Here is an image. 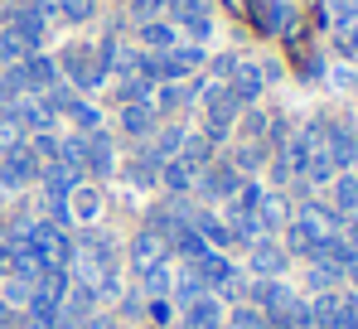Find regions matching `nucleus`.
Masks as SVG:
<instances>
[{"mask_svg":"<svg viewBox=\"0 0 358 329\" xmlns=\"http://www.w3.org/2000/svg\"><path fill=\"white\" fill-rule=\"evenodd\" d=\"M68 276L78 286H87L97 300H117L121 295V247L112 232L102 227H83V237H73V262Z\"/></svg>","mask_w":358,"mask_h":329,"instance_id":"f257e3e1","label":"nucleus"},{"mask_svg":"<svg viewBox=\"0 0 358 329\" xmlns=\"http://www.w3.org/2000/svg\"><path fill=\"white\" fill-rule=\"evenodd\" d=\"M189 267L203 276V290L218 295V300H242V295H247V281H252V276L242 272L228 252H203V257L189 262Z\"/></svg>","mask_w":358,"mask_h":329,"instance_id":"f03ea898","label":"nucleus"},{"mask_svg":"<svg viewBox=\"0 0 358 329\" xmlns=\"http://www.w3.org/2000/svg\"><path fill=\"white\" fill-rule=\"evenodd\" d=\"M199 102H203V121H208V126H203V136H208L213 146H223V141H228V131L238 126V111L242 107L233 102V92H228L223 83H208V88L199 92Z\"/></svg>","mask_w":358,"mask_h":329,"instance_id":"7ed1b4c3","label":"nucleus"},{"mask_svg":"<svg viewBox=\"0 0 358 329\" xmlns=\"http://www.w3.org/2000/svg\"><path fill=\"white\" fill-rule=\"evenodd\" d=\"M59 73H68V88H83V92L107 88V73L97 68L92 44H68V49L59 54Z\"/></svg>","mask_w":358,"mask_h":329,"instance_id":"20e7f679","label":"nucleus"},{"mask_svg":"<svg viewBox=\"0 0 358 329\" xmlns=\"http://www.w3.org/2000/svg\"><path fill=\"white\" fill-rule=\"evenodd\" d=\"M155 58V83H189L203 68V44H175L170 54H150Z\"/></svg>","mask_w":358,"mask_h":329,"instance_id":"39448f33","label":"nucleus"},{"mask_svg":"<svg viewBox=\"0 0 358 329\" xmlns=\"http://www.w3.org/2000/svg\"><path fill=\"white\" fill-rule=\"evenodd\" d=\"M242 189V174L233 160H213L199 169V184H194V194L203 199V204H228L233 194Z\"/></svg>","mask_w":358,"mask_h":329,"instance_id":"423d86ee","label":"nucleus"},{"mask_svg":"<svg viewBox=\"0 0 358 329\" xmlns=\"http://www.w3.org/2000/svg\"><path fill=\"white\" fill-rule=\"evenodd\" d=\"M39 179V160L29 155V141L20 146V150H5L0 155V194H20V189H29Z\"/></svg>","mask_w":358,"mask_h":329,"instance_id":"0eeeda50","label":"nucleus"},{"mask_svg":"<svg viewBox=\"0 0 358 329\" xmlns=\"http://www.w3.org/2000/svg\"><path fill=\"white\" fill-rule=\"evenodd\" d=\"M15 73H20V83H24V92H34V97H44L49 88H59L63 73H59V58L49 54H29L15 63Z\"/></svg>","mask_w":358,"mask_h":329,"instance_id":"6e6552de","label":"nucleus"},{"mask_svg":"<svg viewBox=\"0 0 358 329\" xmlns=\"http://www.w3.org/2000/svg\"><path fill=\"white\" fill-rule=\"evenodd\" d=\"M324 155L334 169H358V131L349 121H324Z\"/></svg>","mask_w":358,"mask_h":329,"instance_id":"1a4fd4ad","label":"nucleus"},{"mask_svg":"<svg viewBox=\"0 0 358 329\" xmlns=\"http://www.w3.org/2000/svg\"><path fill=\"white\" fill-rule=\"evenodd\" d=\"M286 267H291V252L276 237H257L247 247V272L252 276H286Z\"/></svg>","mask_w":358,"mask_h":329,"instance_id":"9d476101","label":"nucleus"},{"mask_svg":"<svg viewBox=\"0 0 358 329\" xmlns=\"http://www.w3.org/2000/svg\"><path fill=\"white\" fill-rule=\"evenodd\" d=\"M223 88L233 92V102H238V107H257V97H262V88H266V73H262V63L238 58V68H233V78H228Z\"/></svg>","mask_w":358,"mask_h":329,"instance_id":"9b49d317","label":"nucleus"},{"mask_svg":"<svg viewBox=\"0 0 358 329\" xmlns=\"http://www.w3.org/2000/svg\"><path fill=\"white\" fill-rule=\"evenodd\" d=\"M83 174H92V179H112V174H117V146H112V136H107V131H87Z\"/></svg>","mask_w":358,"mask_h":329,"instance_id":"f8f14e48","label":"nucleus"},{"mask_svg":"<svg viewBox=\"0 0 358 329\" xmlns=\"http://www.w3.org/2000/svg\"><path fill=\"white\" fill-rule=\"evenodd\" d=\"M0 111H5V116H10L24 136H39V131H49V126H54V116L44 111V102H39L34 92H20L10 107H0Z\"/></svg>","mask_w":358,"mask_h":329,"instance_id":"ddd939ff","label":"nucleus"},{"mask_svg":"<svg viewBox=\"0 0 358 329\" xmlns=\"http://www.w3.org/2000/svg\"><path fill=\"white\" fill-rule=\"evenodd\" d=\"M170 24L189 29L194 44L213 34V15H208V0H170Z\"/></svg>","mask_w":358,"mask_h":329,"instance_id":"4468645a","label":"nucleus"},{"mask_svg":"<svg viewBox=\"0 0 358 329\" xmlns=\"http://www.w3.org/2000/svg\"><path fill=\"white\" fill-rule=\"evenodd\" d=\"M228 325V310H223V300L218 295H199L194 305H184L179 310V329H223Z\"/></svg>","mask_w":358,"mask_h":329,"instance_id":"2eb2a0df","label":"nucleus"},{"mask_svg":"<svg viewBox=\"0 0 358 329\" xmlns=\"http://www.w3.org/2000/svg\"><path fill=\"white\" fill-rule=\"evenodd\" d=\"M286 223H291V199L281 189H266L257 199V227H262V237H276Z\"/></svg>","mask_w":358,"mask_h":329,"instance_id":"dca6fc26","label":"nucleus"},{"mask_svg":"<svg viewBox=\"0 0 358 329\" xmlns=\"http://www.w3.org/2000/svg\"><path fill=\"white\" fill-rule=\"evenodd\" d=\"M155 262H170V247H165L150 227H141V232L131 237V272L141 276V272H150Z\"/></svg>","mask_w":358,"mask_h":329,"instance_id":"f3484780","label":"nucleus"},{"mask_svg":"<svg viewBox=\"0 0 358 329\" xmlns=\"http://www.w3.org/2000/svg\"><path fill=\"white\" fill-rule=\"evenodd\" d=\"M39 179H44V199H68L78 184H83V169H73V164H39Z\"/></svg>","mask_w":358,"mask_h":329,"instance_id":"a211bd4d","label":"nucleus"},{"mask_svg":"<svg viewBox=\"0 0 358 329\" xmlns=\"http://www.w3.org/2000/svg\"><path fill=\"white\" fill-rule=\"evenodd\" d=\"M194 227H199V237H203L213 252H228V247H233V227H228V218H223V214L199 209V214H194Z\"/></svg>","mask_w":358,"mask_h":329,"instance_id":"6ab92c4d","label":"nucleus"},{"mask_svg":"<svg viewBox=\"0 0 358 329\" xmlns=\"http://www.w3.org/2000/svg\"><path fill=\"white\" fill-rule=\"evenodd\" d=\"M324 204H329L334 214H344V218L358 214V174L354 169H339V174L329 179V199H324Z\"/></svg>","mask_w":358,"mask_h":329,"instance_id":"aec40b11","label":"nucleus"},{"mask_svg":"<svg viewBox=\"0 0 358 329\" xmlns=\"http://www.w3.org/2000/svg\"><path fill=\"white\" fill-rule=\"evenodd\" d=\"M160 184H165V194H194V184H199V169L184 160V155H175V160L160 164Z\"/></svg>","mask_w":358,"mask_h":329,"instance_id":"412c9836","label":"nucleus"},{"mask_svg":"<svg viewBox=\"0 0 358 329\" xmlns=\"http://www.w3.org/2000/svg\"><path fill=\"white\" fill-rule=\"evenodd\" d=\"M184 126H160V131H150V146L141 150V155H150L155 164H165V160H175L179 155V146H184Z\"/></svg>","mask_w":358,"mask_h":329,"instance_id":"4be33fe9","label":"nucleus"},{"mask_svg":"<svg viewBox=\"0 0 358 329\" xmlns=\"http://www.w3.org/2000/svg\"><path fill=\"white\" fill-rule=\"evenodd\" d=\"M150 131H155V107H150V102L121 107V136H131V141H150Z\"/></svg>","mask_w":358,"mask_h":329,"instance_id":"5701e85b","label":"nucleus"},{"mask_svg":"<svg viewBox=\"0 0 358 329\" xmlns=\"http://www.w3.org/2000/svg\"><path fill=\"white\" fill-rule=\"evenodd\" d=\"M141 44H145V54H170L179 44V29L170 20H150V24H141Z\"/></svg>","mask_w":358,"mask_h":329,"instance_id":"b1692460","label":"nucleus"},{"mask_svg":"<svg viewBox=\"0 0 358 329\" xmlns=\"http://www.w3.org/2000/svg\"><path fill=\"white\" fill-rule=\"evenodd\" d=\"M199 295H203V276H199L194 267H189V262H184V267L175 272V286H170V300H175L179 310H184V305H194Z\"/></svg>","mask_w":358,"mask_h":329,"instance_id":"393cba45","label":"nucleus"},{"mask_svg":"<svg viewBox=\"0 0 358 329\" xmlns=\"http://www.w3.org/2000/svg\"><path fill=\"white\" fill-rule=\"evenodd\" d=\"M136 281H141L145 300H155V295H170V286H175V267H170V262H155L150 272H141Z\"/></svg>","mask_w":358,"mask_h":329,"instance_id":"a878e982","label":"nucleus"},{"mask_svg":"<svg viewBox=\"0 0 358 329\" xmlns=\"http://www.w3.org/2000/svg\"><path fill=\"white\" fill-rule=\"evenodd\" d=\"M68 209H73V223H92L97 214H102V199H97V189L78 184V189L68 194Z\"/></svg>","mask_w":358,"mask_h":329,"instance_id":"bb28decb","label":"nucleus"},{"mask_svg":"<svg viewBox=\"0 0 358 329\" xmlns=\"http://www.w3.org/2000/svg\"><path fill=\"white\" fill-rule=\"evenodd\" d=\"M150 92H155V83L150 78H117V107H136V102H150Z\"/></svg>","mask_w":358,"mask_h":329,"instance_id":"cd10ccee","label":"nucleus"},{"mask_svg":"<svg viewBox=\"0 0 358 329\" xmlns=\"http://www.w3.org/2000/svg\"><path fill=\"white\" fill-rule=\"evenodd\" d=\"M34 49H29V39L20 34V29H0V68H10V63H20V58H29Z\"/></svg>","mask_w":358,"mask_h":329,"instance_id":"c85d7f7f","label":"nucleus"},{"mask_svg":"<svg viewBox=\"0 0 358 329\" xmlns=\"http://www.w3.org/2000/svg\"><path fill=\"white\" fill-rule=\"evenodd\" d=\"M126 179L136 189H155L160 184V164L150 160V155H136V160H126Z\"/></svg>","mask_w":358,"mask_h":329,"instance_id":"c756f323","label":"nucleus"},{"mask_svg":"<svg viewBox=\"0 0 358 329\" xmlns=\"http://www.w3.org/2000/svg\"><path fill=\"white\" fill-rule=\"evenodd\" d=\"M344 281V272H334V267H320V262H305V290L310 295H320V290H334Z\"/></svg>","mask_w":358,"mask_h":329,"instance_id":"7c9ffc66","label":"nucleus"},{"mask_svg":"<svg viewBox=\"0 0 358 329\" xmlns=\"http://www.w3.org/2000/svg\"><path fill=\"white\" fill-rule=\"evenodd\" d=\"M228 325H233V329H271V320H266L257 305L238 300V305H233V315H228Z\"/></svg>","mask_w":358,"mask_h":329,"instance_id":"2f4dec72","label":"nucleus"},{"mask_svg":"<svg viewBox=\"0 0 358 329\" xmlns=\"http://www.w3.org/2000/svg\"><path fill=\"white\" fill-rule=\"evenodd\" d=\"M68 121H73V126H78L83 136H87V131H102V111L92 107V102H83V97L73 102V111H68Z\"/></svg>","mask_w":358,"mask_h":329,"instance_id":"473e14b6","label":"nucleus"},{"mask_svg":"<svg viewBox=\"0 0 358 329\" xmlns=\"http://www.w3.org/2000/svg\"><path fill=\"white\" fill-rule=\"evenodd\" d=\"M54 10H59L68 24H83V20L97 15V0H54Z\"/></svg>","mask_w":358,"mask_h":329,"instance_id":"72a5a7b5","label":"nucleus"},{"mask_svg":"<svg viewBox=\"0 0 358 329\" xmlns=\"http://www.w3.org/2000/svg\"><path fill=\"white\" fill-rule=\"evenodd\" d=\"M29 155H34L39 164H54V160H59V136H49V131H39V136L29 141Z\"/></svg>","mask_w":358,"mask_h":329,"instance_id":"f704fd0d","label":"nucleus"},{"mask_svg":"<svg viewBox=\"0 0 358 329\" xmlns=\"http://www.w3.org/2000/svg\"><path fill=\"white\" fill-rule=\"evenodd\" d=\"M262 5H266V10H262V24H266V29H286V24H291V5H286V0H262Z\"/></svg>","mask_w":358,"mask_h":329,"instance_id":"c9c22d12","label":"nucleus"},{"mask_svg":"<svg viewBox=\"0 0 358 329\" xmlns=\"http://www.w3.org/2000/svg\"><path fill=\"white\" fill-rule=\"evenodd\" d=\"M20 92H24V83H20V73H15V63H10V68L0 73V107H10V102H15Z\"/></svg>","mask_w":358,"mask_h":329,"instance_id":"e433bc0d","label":"nucleus"},{"mask_svg":"<svg viewBox=\"0 0 358 329\" xmlns=\"http://www.w3.org/2000/svg\"><path fill=\"white\" fill-rule=\"evenodd\" d=\"M20 146H24V131L0 111V155H5V150H20Z\"/></svg>","mask_w":358,"mask_h":329,"instance_id":"4c0bfd02","label":"nucleus"},{"mask_svg":"<svg viewBox=\"0 0 358 329\" xmlns=\"http://www.w3.org/2000/svg\"><path fill=\"white\" fill-rule=\"evenodd\" d=\"M160 10H170V0H131V15H136L141 24L160 20Z\"/></svg>","mask_w":358,"mask_h":329,"instance_id":"58836bf2","label":"nucleus"},{"mask_svg":"<svg viewBox=\"0 0 358 329\" xmlns=\"http://www.w3.org/2000/svg\"><path fill=\"white\" fill-rule=\"evenodd\" d=\"M315 329H358V315L349 310V300H344V305H339V310H334L329 320H320Z\"/></svg>","mask_w":358,"mask_h":329,"instance_id":"ea45409f","label":"nucleus"},{"mask_svg":"<svg viewBox=\"0 0 358 329\" xmlns=\"http://www.w3.org/2000/svg\"><path fill=\"white\" fill-rule=\"evenodd\" d=\"M145 315H150L155 325H170V320H175V300H170V295H155V300L145 305Z\"/></svg>","mask_w":358,"mask_h":329,"instance_id":"a19ab883","label":"nucleus"},{"mask_svg":"<svg viewBox=\"0 0 358 329\" xmlns=\"http://www.w3.org/2000/svg\"><path fill=\"white\" fill-rule=\"evenodd\" d=\"M233 68H238V54H223V58H213V73H218V78H233Z\"/></svg>","mask_w":358,"mask_h":329,"instance_id":"79ce46f5","label":"nucleus"},{"mask_svg":"<svg viewBox=\"0 0 358 329\" xmlns=\"http://www.w3.org/2000/svg\"><path fill=\"white\" fill-rule=\"evenodd\" d=\"M339 232H344V242H349V247H354V252H358V214H349Z\"/></svg>","mask_w":358,"mask_h":329,"instance_id":"37998d69","label":"nucleus"},{"mask_svg":"<svg viewBox=\"0 0 358 329\" xmlns=\"http://www.w3.org/2000/svg\"><path fill=\"white\" fill-rule=\"evenodd\" d=\"M0 329H20V310L15 305H0Z\"/></svg>","mask_w":358,"mask_h":329,"instance_id":"c03bdc74","label":"nucleus"},{"mask_svg":"<svg viewBox=\"0 0 358 329\" xmlns=\"http://www.w3.org/2000/svg\"><path fill=\"white\" fill-rule=\"evenodd\" d=\"M339 49H344V54H358V29H349V34H339Z\"/></svg>","mask_w":358,"mask_h":329,"instance_id":"a18cd8bd","label":"nucleus"},{"mask_svg":"<svg viewBox=\"0 0 358 329\" xmlns=\"http://www.w3.org/2000/svg\"><path fill=\"white\" fill-rule=\"evenodd\" d=\"M83 329H117V320H112V315H92Z\"/></svg>","mask_w":358,"mask_h":329,"instance_id":"49530a36","label":"nucleus"},{"mask_svg":"<svg viewBox=\"0 0 358 329\" xmlns=\"http://www.w3.org/2000/svg\"><path fill=\"white\" fill-rule=\"evenodd\" d=\"M344 281H349V286H354V290H358V257H354V262H349V267H344Z\"/></svg>","mask_w":358,"mask_h":329,"instance_id":"de8ad7c7","label":"nucleus"},{"mask_svg":"<svg viewBox=\"0 0 358 329\" xmlns=\"http://www.w3.org/2000/svg\"><path fill=\"white\" fill-rule=\"evenodd\" d=\"M344 300H349V310L358 315V290H344Z\"/></svg>","mask_w":358,"mask_h":329,"instance_id":"09e8293b","label":"nucleus"},{"mask_svg":"<svg viewBox=\"0 0 358 329\" xmlns=\"http://www.w3.org/2000/svg\"><path fill=\"white\" fill-rule=\"evenodd\" d=\"M0 276H5V257H0Z\"/></svg>","mask_w":358,"mask_h":329,"instance_id":"8fccbe9b","label":"nucleus"}]
</instances>
